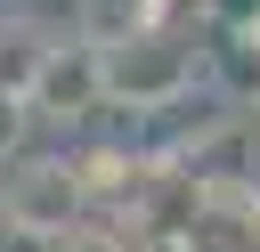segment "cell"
<instances>
[{
  "mask_svg": "<svg viewBox=\"0 0 260 252\" xmlns=\"http://www.w3.org/2000/svg\"><path fill=\"white\" fill-rule=\"evenodd\" d=\"M98 89L106 106L122 114H171L187 89H195V41L171 33V24H146L114 49H98Z\"/></svg>",
  "mask_w": 260,
  "mask_h": 252,
  "instance_id": "obj_1",
  "label": "cell"
},
{
  "mask_svg": "<svg viewBox=\"0 0 260 252\" xmlns=\"http://www.w3.org/2000/svg\"><path fill=\"white\" fill-rule=\"evenodd\" d=\"M81 211H89V187H81L73 154H32L0 179V236H16V244H49Z\"/></svg>",
  "mask_w": 260,
  "mask_h": 252,
  "instance_id": "obj_2",
  "label": "cell"
},
{
  "mask_svg": "<svg viewBox=\"0 0 260 252\" xmlns=\"http://www.w3.org/2000/svg\"><path fill=\"white\" fill-rule=\"evenodd\" d=\"M98 106H106V89H98V49H81V41H57V49H49V65H41V81H32V114L89 122Z\"/></svg>",
  "mask_w": 260,
  "mask_h": 252,
  "instance_id": "obj_3",
  "label": "cell"
},
{
  "mask_svg": "<svg viewBox=\"0 0 260 252\" xmlns=\"http://www.w3.org/2000/svg\"><path fill=\"white\" fill-rule=\"evenodd\" d=\"M146 24H162V0H73V41L81 49H114Z\"/></svg>",
  "mask_w": 260,
  "mask_h": 252,
  "instance_id": "obj_4",
  "label": "cell"
},
{
  "mask_svg": "<svg viewBox=\"0 0 260 252\" xmlns=\"http://www.w3.org/2000/svg\"><path fill=\"white\" fill-rule=\"evenodd\" d=\"M49 49H57V33H49V24H32V16H0V89L32 98V81H41Z\"/></svg>",
  "mask_w": 260,
  "mask_h": 252,
  "instance_id": "obj_5",
  "label": "cell"
},
{
  "mask_svg": "<svg viewBox=\"0 0 260 252\" xmlns=\"http://www.w3.org/2000/svg\"><path fill=\"white\" fill-rule=\"evenodd\" d=\"M32 252H130V236H122L114 219H89V211H81L73 228H57V236L32 244Z\"/></svg>",
  "mask_w": 260,
  "mask_h": 252,
  "instance_id": "obj_6",
  "label": "cell"
},
{
  "mask_svg": "<svg viewBox=\"0 0 260 252\" xmlns=\"http://www.w3.org/2000/svg\"><path fill=\"white\" fill-rule=\"evenodd\" d=\"M24 138H32V98L0 89V163H16V154H24Z\"/></svg>",
  "mask_w": 260,
  "mask_h": 252,
  "instance_id": "obj_7",
  "label": "cell"
}]
</instances>
